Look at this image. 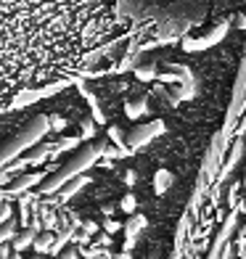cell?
Returning a JSON list of instances; mask_svg holds the SVG:
<instances>
[{
	"label": "cell",
	"mask_w": 246,
	"mask_h": 259,
	"mask_svg": "<svg viewBox=\"0 0 246 259\" xmlns=\"http://www.w3.org/2000/svg\"><path fill=\"white\" fill-rule=\"evenodd\" d=\"M140 48L125 0H0V111L122 69Z\"/></svg>",
	"instance_id": "6da1fadb"
},
{
	"label": "cell",
	"mask_w": 246,
	"mask_h": 259,
	"mask_svg": "<svg viewBox=\"0 0 246 259\" xmlns=\"http://www.w3.org/2000/svg\"><path fill=\"white\" fill-rule=\"evenodd\" d=\"M48 130H51L48 116H34L14 140H8L6 146H0V169H3V164H11L14 159H19V154L24 148H32L34 143H40V138L48 133Z\"/></svg>",
	"instance_id": "7a4b0ae2"
},
{
	"label": "cell",
	"mask_w": 246,
	"mask_h": 259,
	"mask_svg": "<svg viewBox=\"0 0 246 259\" xmlns=\"http://www.w3.org/2000/svg\"><path fill=\"white\" fill-rule=\"evenodd\" d=\"M37 233H40L37 228H24V230H16V235L11 238V249L24 254V249H32L34 235H37Z\"/></svg>",
	"instance_id": "3957f363"
},
{
	"label": "cell",
	"mask_w": 246,
	"mask_h": 259,
	"mask_svg": "<svg viewBox=\"0 0 246 259\" xmlns=\"http://www.w3.org/2000/svg\"><path fill=\"white\" fill-rule=\"evenodd\" d=\"M45 156H51V143H34L21 159L27 161V167H29V164H32V167H40V164L45 161Z\"/></svg>",
	"instance_id": "277c9868"
},
{
	"label": "cell",
	"mask_w": 246,
	"mask_h": 259,
	"mask_svg": "<svg viewBox=\"0 0 246 259\" xmlns=\"http://www.w3.org/2000/svg\"><path fill=\"white\" fill-rule=\"evenodd\" d=\"M53 241H56V233H53V230H40L37 235H34V243H32V249H34V251H37V254L43 256V254H48V251H51Z\"/></svg>",
	"instance_id": "5b68a950"
},
{
	"label": "cell",
	"mask_w": 246,
	"mask_h": 259,
	"mask_svg": "<svg viewBox=\"0 0 246 259\" xmlns=\"http://www.w3.org/2000/svg\"><path fill=\"white\" fill-rule=\"evenodd\" d=\"M16 230H19V222H16V217L6 220L3 225H0V243L11 241V238H14V235H16Z\"/></svg>",
	"instance_id": "8992f818"
},
{
	"label": "cell",
	"mask_w": 246,
	"mask_h": 259,
	"mask_svg": "<svg viewBox=\"0 0 246 259\" xmlns=\"http://www.w3.org/2000/svg\"><path fill=\"white\" fill-rule=\"evenodd\" d=\"M14 217V206H11V201H0V225H3L6 220Z\"/></svg>",
	"instance_id": "52a82bcc"
},
{
	"label": "cell",
	"mask_w": 246,
	"mask_h": 259,
	"mask_svg": "<svg viewBox=\"0 0 246 259\" xmlns=\"http://www.w3.org/2000/svg\"><path fill=\"white\" fill-rule=\"evenodd\" d=\"M79 256V251H77V246H66V249L61 251V254H58L56 259H77Z\"/></svg>",
	"instance_id": "ba28073f"
},
{
	"label": "cell",
	"mask_w": 246,
	"mask_h": 259,
	"mask_svg": "<svg viewBox=\"0 0 246 259\" xmlns=\"http://www.w3.org/2000/svg\"><path fill=\"white\" fill-rule=\"evenodd\" d=\"M122 209H125V211H133V209H135V196H125V198H122Z\"/></svg>",
	"instance_id": "9c48e42d"
},
{
	"label": "cell",
	"mask_w": 246,
	"mask_h": 259,
	"mask_svg": "<svg viewBox=\"0 0 246 259\" xmlns=\"http://www.w3.org/2000/svg\"><path fill=\"white\" fill-rule=\"evenodd\" d=\"M11 251H14V249H11V241L0 243V259H8V256H11Z\"/></svg>",
	"instance_id": "30bf717a"
},
{
	"label": "cell",
	"mask_w": 246,
	"mask_h": 259,
	"mask_svg": "<svg viewBox=\"0 0 246 259\" xmlns=\"http://www.w3.org/2000/svg\"><path fill=\"white\" fill-rule=\"evenodd\" d=\"M103 230H106V233H116V230H119V222L106 220V222H103Z\"/></svg>",
	"instance_id": "8fae6325"
},
{
	"label": "cell",
	"mask_w": 246,
	"mask_h": 259,
	"mask_svg": "<svg viewBox=\"0 0 246 259\" xmlns=\"http://www.w3.org/2000/svg\"><path fill=\"white\" fill-rule=\"evenodd\" d=\"M8 259H24V254H21V251H11V256Z\"/></svg>",
	"instance_id": "7c38bea8"
},
{
	"label": "cell",
	"mask_w": 246,
	"mask_h": 259,
	"mask_svg": "<svg viewBox=\"0 0 246 259\" xmlns=\"http://www.w3.org/2000/svg\"><path fill=\"white\" fill-rule=\"evenodd\" d=\"M114 259H133V256H130V254H127V251H125V254H116Z\"/></svg>",
	"instance_id": "4fadbf2b"
},
{
	"label": "cell",
	"mask_w": 246,
	"mask_h": 259,
	"mask_svg": "<svg viewBox=\"0 0 246 259\" xmlns=\"http://www.w3.org/2000/svg\"><path fill=\"white\" fill-rule=\"evenodd\" d=\"M32 259H43V256H40V254H37V256H32Z\"/></svg>",
	"instance_id": "5bb4252c"
}]
</instances>
